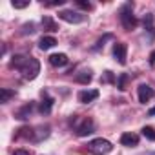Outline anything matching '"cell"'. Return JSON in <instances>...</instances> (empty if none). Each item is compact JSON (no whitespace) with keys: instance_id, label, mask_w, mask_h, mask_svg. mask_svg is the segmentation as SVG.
I'll list each match as a JSON object with an SVG mask.
<instances>
[{"instance_id":"obj_5","label":"cell","mask_w":155,"mask_h":155,"mask_svg":"<svg viewBox=\"0 0 155 155\" xmlns=\"http://www.w3.org/2000/svg\"><path fill=\"white\" fill-rule=\"evenodd\" d=\"M126 55H128V48H126V44H122V42H117L115 46H113V57H115V60L119 62V64H126Z\"/></svg>"},{"instance_id":"obj_15","label":"cell","mask_w":155,"mask_h":155,"mask_svg":"<svg viewBox=\"0 0 155 155\" xmlns=\"http://www.w3.org/2000/svg\"><path fill=\"white\" fill-rule=\"evenodd\" d=\"M51 108H53V99H51V97H46V99L42 101V104H40V111H42V113H49Z\"/></svg>"},{"instance_id":"obj_27","label":"cell","mask_w":155,"mask_h":155,"mask_svg":"<svg viewBox=\"0 0 155 155\" xmlns=\"http://www.w3.org/2000/svg\"><path fill=\"white\" fill-rule=\"evenodd\" d=\"M150 115H155V108H151V110H150Z\"/></svg>"},{"instance_id":"obj_2","label":"cell","mask_w":155,"mask_h":155,"mask_svg":"<svg viewBox=\"0 0 155 155\" xmlns=\"http://www.w3.org/2000/svg\"><path fill=\"white\" fill-rule=\"evenodd\" d=\"M20 73H22V77H24L26 81H35L37 77H38V73H40V64H38V60L33 58V57H29L28 62L24 64V68L20 69Z\"/></svg>"},{"instance_id":"obj_14","label":"cell","mask_w":155,"mask_h":155,"mask_svg":"<svg viewBox=\"0 0 155 155\" xmlns=\"http://www.w3.org/2000/svg\"><path fill=\"white\" fill-rule=\"evenodd\" d=\"M13 97H15V91H13V90H8V88H2V90H0V102H2V104L9 102Z\"/></svg>"},{"instance_id":"obj_23","label":"cell","mask_w":155,"mask_h":155,"mask_svg":"<svg viewBox=\"0 0 155 155\" xmlns=\"http://www.w3.org/2000/svg\"><path fill=\"white\" fill-rule=\"evenodd\" d=\"M113 81V75H111V71H106V75L101 79V82H111Z\"/></svg>"},{"instance_id":"obj_6","label":"cell","mask_w":155,"mask_h":155,"mask_svg":"<svg viewBox=\"0 0 155 155\" xmlns=\"http://www.w3.org/2000/svg\"><path fill=\"white\" fill-rule=\"evenodd\" d=\"M75 130H77V135H79V137H86V135L93 133L95 124H93V120H91V119H84V120H82L79 126H77Z\"/></svg>"},{"instance_id":"obj_9","label":"cell","mask_w":155,"mask_h":155,"mask_svg":"<svg viewBox=\"0 0 155 155\" xmlns=\"http://www.w3.org/2000/svg\"><path fill=\"white\" fill-rule=\"evenodd\" d=\"M120 144L122 146H128V148H131V146H137L139 144V135L137 133H122L120 135Z\"/></svg>"},{"instance_id":"obj_18","label":"cell","mask_w":155,"mask_h":155,"mask_svg":"<svg viewBox=\"0 0 155 155\" xmlns=\"http://www.w3.org/2000/svg\"><path fill=\"white\" fill-rule=\"evenodd\" d=\"M142 135H144L146 139H150V140H155V130H153V128H150V126L142 128Z\"/></svg>"},{"instance_id":"obj_10","label":"cell","mask_w":155,"mask_h":155,"mask_svg":"<svg viewBox=\"0 0 155 155\" xmlns=\"http://www.w3.org/2000/svg\"><path fill=\"white\" fill-rule=\"evenodd\" d=\"M49 64L55 66V68H62V66L68 64V57L64 53H55V55L49 57Z\"/></svg>"},{"instance_id":"obj_4","label":"cell","mask_w":155,"mask_h":155,"mask_svg":"<svg viewBox=\"0 0 155 155\" xmlns=\"http://www.w3.org/2000/svg\"><path fill=\"white\" fill-rule=\"evenodd\" d=\"M58 18L64 20V22H68V24H81V22L86 20L84 15H81L79 11H73V9H62V11H58Z\"/></svg>"},{"instance_id":"obj_1","label":"cell","mask_w":155,"mask_h":155,"mask_svg":"<svg viewBox=\"0 0 155 155\" xmlns=\"http://www.w3.org/2000/svg\"><path fill=\"white\" fill-rule=\"evenodd\" d=\"M88 150L93 153V155H106L113 150V144L108 140V139H93L90 144H88Z\"/></svg>"},{"instance_id":"obj_17","label":"cell","mask_w":155,"mask_h":155,"mask_svg":"<svg viewBox=\"0 0 155 155\" xmlns=\"http://www.w3.org/2000/svg\"><path fill=\"white\" fill-rule=\"evenodd\" d=\"M77 81L82 82V84H88V82L91 81V73H90V71H82V73H79V75H77Z\"/></svg>"},{"instance_id":"obj_28","label":"cell","mask_w":155,"mask_h":155,"mask_svg":"<svg viewBox=\"0 0 155 155\" xmlns=\"http://www.w3.org/2000/svg\"><path fill=\"white\" fill-rule=\"evenodd\" d=\"M146 155H155V153H146Z\"/></svg>"},{"instance_id":"obj_26","label":"cell","mask_w":155,"mask_h":155,"mask_svg":"<svg viewBox=\"0 0 155 155\" xmlns=\"http://www.w3.org/2000/svg\"><path fill=\"white\" fill-rule=\"evenodd\" d=\"M150 62L155 64V51H151V55H150Z\"/></svg>"},{"instance_id":"obj_8","label":"cell","mask_w":155,"mask_h":155,"mask_svg":"<svg viewBox=\"0 0 155 155\" xmlns=\"http://www.w3.org/2000/svg\"><path fill=\"white\" fill-rule=\"evenodd\" d=\"M97 99H99V91L97 90H82L79 93V102H82V104H90V102H93Z\"/></svg>"},{"instance_id":"obj_20","label":"cell","mask_w":155,"mask_h":155,"mask_svg":"<svg viewBox=\"0 0 155 155\" xmlns=\"http://www.w3.org/2000/svg\"><path fill=\"white\" fill-rule=\"evenodd\" d=\"M37 131H38V133H37V135L33 137L35 140H40L42 137H48V135H49V128H48V126H46V128H38Z\"/></svg>"},{"instance_id":"obj_24","label":"cell","mask_w":155,"mask_h":155,"mask_svg":"<svg viewBox=\"0 0 155 155\" xmlns=\"http://www.w3.org/2000/svg\"><path fill=\"white\" fill-rule=\"evenodd\" d=\"M77 6H81L82 9H91V4L90 2H82V0H77Z\"/></svg>"},{"instance_id":"obj_12","label":"cell","mask_w":155,"mask_h":155,"mask_svg":"<svg viewBox=\"0 0 155 155\" xmlns=\"http://www.w3.org/2000/svg\"><path fill=\"white\" fill-rule=\"evenodd\" d=\"M31 111H33V104L29 102V104H26L24 108H20V110L17 111V115H15V117H17V119H20V120H26V119L31 115Z\"/></svg>"},{"instance_id":"obj_21","label":"cell","mask_w":155,"mask_h":155,"mask_svg":"<svg viewBox=\"0 0 155 155\" xmlns=\"http://www.w3.org/2000/svg\"><path fill=\"white\" fill-rule=\"evenodd\" d=\"M31 33H35V24H33V22L24 24V26H22V35H31Z\"/></svg>"},{"instance_id":"obj_7","label":"cell","mask_w":155,"mask_h":155,"mask_svg":"<svg viewBox=\"0 0 155 155\" xmlns=\"http://www.w3.org/2000/svg\"><path fill=\"white\" fill-rule=\"evenodd\" d=\"M137 93H139V101H140L142 104L150 102V101L153 99V95H155L153 88H150L148 84H140V86H139V90H137Z\"/></svg>"},{"instance_id":"obj_3","label":"cell","mask_w":155,"mask_h":155,"mask_svg":"<svg viewBox=\"0 0 155 155\" xmlns=\"http://www.w3.org/2000/svg\"><path fill=\"white\" fill-rule=\"evenodd\" d=\"M120 22L126 29H133L137 26V20L133 17V9H131V4H124L120 8Z\"/></svg>"},{"instance_id":"obj_16","label":"cell","mask_w":155,"mask_h":155,"mask_svg":"<svg viewBox=\"0 0 155 155\" xmlns=\"http://www.w3.org/2000/svg\"><path fill=\"white\" fill-rule=\"evenodd\" d=\"M42 26H44V28H48L49 31H58L57 24H55V22H53L49 17H44V18H42Z\"/></svg>"},{"instance_id":"obj_25","label":"cell","mask_w":155,"mask_h":155,"mask_svg":"<svg viewBox=\"0 0 155 155\" xmlns=\"http://www.w3.org/2000/svg\"><path fill=\"white\" fill-rule=\"evenodd\" d=\"M13 155H31V153H29L28 150H15Z\"/></svg>"},{"instance_id":"obj_22","label":"cell","mask_w":155,"mask_h":155,"mask_svg":"<svg viewBox=\"0 0 155 155\" xmlns=\"http://www.w3.org/2000/svg\"><path fill=\"white\" fill-rule=\"evenodd\" d=\"M126 81H128V75L122 73V75L119 77V81H117V88H119V90H126Z\"/></svg>"},{"instance_id":"obj_19","label":"cell","mask_w":155,"mask_h":155,"mask_svg":"<svg viewBox=\"0 0 155 155\" xmlns=\"http://www.w3.org/2000/svg\"><path fill=\"white\" fill-rule=\"evenodd\" d=\"M11 6H13L15 9H24V8H28V6H29V2H28V0H13Z\"/></svg>"},{"instance_id":"obj_13","label":"cell","mask_w":155,"mask_h":155,"mask_svg":"<svg viewBox=\"0 0 155 155\" xmlns=\"http://www.w3.org/2000/svg\"><path fill=\"white\" fill-rule=\"evenodd\" d=\"M28 58H29L28 55H15V57H13V60H11V66H13V68H17V69H22V68H24V64L28 62Z\"/></svg>"},{"instance_id":"obj_11","label":"cell","mask_w":155,"mask_h":155,"mask_svg":"<svg viewBox=\"0 0 155 155\" xmlns=\"http://www.w3.org/2000/svg\"><path fill=\"white\" fill-rule=\"evenodd\" d=\"M55 44H57L55 37H42V38H40V42H38V48H40L42 51H48V49L55 48Z\"/></svg>"}]
</instances>
